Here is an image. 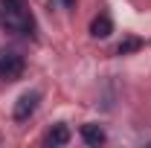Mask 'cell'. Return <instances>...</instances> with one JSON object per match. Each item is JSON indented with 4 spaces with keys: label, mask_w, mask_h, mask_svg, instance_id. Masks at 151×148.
I'll use <instances>...</instances> for the list:
<instances>
[{
    "label": "cell",
    "mask_w": 151,
    "mask_h": 148,
    "mask_svg": "<svg viewBox=\"0 0 151 148\" xmlns=\"http://www.w3.org/2000/svg\"><path fill=\"white\" fill-rule=\"evenodd\" d=\"M81 139L87 142V145H102L105 139H108V134L102 125H96V122H87V125H81Z\"/></svg>",
    "instance_id": "obj_4"
},
{
    "label": "cell",
    "mask_w": 151,
    "mask_h": 148,
    "mask_svg": "<svg viewBox=\"0 0 151 148\" xmlns=\"http://www.w3.org/2000/svg\"><path fill=\"white\" fill-rule=\"evenodd\" d=\"M137 47H139L137 41H128V44H122V47H119V55H125V52H131V50H137Z\"/></svg>",
    "instance_id": "obj_7"
},
{
    "label": "cell",
    "mask_w": 151,
    "mask_h": 148,
    "mask_svg": "<svg viewBox=\"0 0 151 148\" xmlns=\"http://www.w3.org/2000/svg\"><path fill=\"white\" fill-rule=\"evenodd\" d=\"M0 26L12 35H29L35 38V18L23 0H0Z\"/></svg>",
    "instance_id": "obj_1"
},
{
    "label": "cell",
    "mask_w": 151,
    "mask_h": 148,
    "mask_svg": "<svg viewBox=\"0 0 151 148\" xmlns=\"http://www.w3.org/2000/svg\"><path fill=\"white\" fill-rule=\"evenodd\" d=\"M44 142H47V145H52V148L67 145V142H70V128H67V125H52V128L47 131Z\"/></svg>",
    "instance_id": "obj_6"
},
{
    "label": "cell",
    "mask_w": 151,
    "mask_h": 148,
    "mask_svg": "<svg viewBox=\"0 0 151 148\" xmlns=\"http://www.w3.org/2000/svg\"><path fill=\"white\" fill-rule=\"evenodd\" d=\"M111 32H113V20H111V15H108V12L96 15L93 23H90V35H93V38H108Z\"/></svg>",
    "instance_id": "obj_5"
},
{
    "label": "cell",
    "mask_w": 151,
    "mask_h": 148,
    "mask_svg": "<svg viewBox=\"0 0 151 148\" xmlns=\"http://www.w3.org/2000/svg\"><path fill=\"white\" fill-rule=\"evenodd\" d=\"M23 67H26V61L20 52H15V50L0 52V81H18L23 75Z\"/></svg>",
    "instance_id": "obj_2"
},
{
    "label": "cell",
    "mask_w": 151,
    "mask_h": 148,
    "mask_svg": "<svg viewBox=\"0 0 151 148\" xmlns=\"http://www.w3.org/2000/svg\"><path fill=\"white\" fill-rule=\"evenodd\" d=\"M64 3H67V6H73V0H64Z\"/></svg>",
    "instance_id": "obj_8"
},
{
    "label": "cell",
    "mask_w": 151,
    "mask_h": 148,
    "mask_svg": "<svg viewBox=\"0 0 151 148\" xmlns=\"http://www.w3.org/2000/svg\"><path fill=\"white\" fill-rule=\"evenodd\" d=\"M38 102H41V93L38 90L23 93L18 102H15V122H26V119L38 111Z\"/></svg>",
    "instance_id": "obj_3"
}]
</instances>
